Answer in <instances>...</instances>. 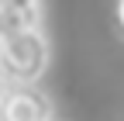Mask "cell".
Instances as JSON below:
<instances>
[{
  "mask_svg": "<svg viewBox=\"0 0 124 121\" xmlns=\"http://www.w3.org/2000/svg\"><path fill=\"white\" fill-rule=\"evenodd\" d=\"M52 59V45L45 38L41 28H28V31H14L4 42L0 52V69L10 80V86H35Z\"/></svg>",
  "mask_w": 124,
  "mask_h": 121,
  "instance_id": "6da1fadb",
  "label": "cell"
},
{
  "mask_svg": "<svg viewBox=\"0 0 124 121\" xmlns=\"http://www.w3.org/2000/svg\"><path fill=\"white\" fill-rule=\"evenodd\" d=\"M4 121H55V104L38 86H10L4 97Z\"/></svg>",
  "mask_w": 124,
  "mask_h": 121,
  "instance_id": "7a4b0ae2",
  "label": "cell"
},
{
  "mask_svg": "<svg viewBox=\"0 0 124 121\" xmlns=\"http://www.w3.org/2000/svg\"><path fill=\"white\" fill-rule=\"evenodd\" d=\"M0 21L7 35L41 28V0H0Z\"/></svg>",
  "mask_w": 124,
  "mask_h": 121,
  "instance_id": "3957f363",
  "label": "cell"
},
{
  "mask_svg": "<svg viewBox=\"0 0 124 121\" xmlns=\"http://www.w3.org/2000/svg\"><path fill=\"white\" fill-rule=\"evenodd\" d=\"M114 21H117V31L124 35V0H114Z\"/></svg>",
  "mask_w": 124,
  "mask_h": 121,
  "instance_id": "277c9868",
  "label": "cell"
},
{
  "mask_svg": "<svg viewBox=\"0 0 124 121\" xmlns=\"http://www.w3.org/2000/svg\"><path fill=\"white\" fill-rule=\"evenodd\" d=\"M7 90H10V80L4 76V69H0V97H7Z\"/></svg>",
  "mask_w": 124,
  "mask_h": 121,
  "instance_id": "5b68a950",
  "label": "cell"
},
{
  "mask_svg": "<svg viewBox=\"0 0 124 121\" xmlns=\"http://www.w3.org/2000/svg\"><path fill=\"white\" fill-rule=\"evenodd\" d=\"M4 42H7V28H4V21H0V52H4Z\"/></svg>",
  "mask_w": 124,
  "mask_h": 121,
  "instance_id": "8992f818",
  "label": "cell"
},
{
  "mask_svg": "<svg viewBox=\"0 0 124 121\" xmlns=\"http://www.w3.org/2000/svg\"><path fill=\"white\" fill-rule=\"evenodd\" d=\"M0 121H4V97H0Z\"/></svg>",
  "mask_w": 124,
  "mask_h": 121,
  "instance_id": "52a82bcc",
  "label": "cell"
}]
</instances>
